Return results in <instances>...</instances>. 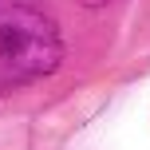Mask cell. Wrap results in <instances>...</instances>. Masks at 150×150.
Returning <instances> with one entry per match:
<instances>
[{"mask_svg": "<svg viewBox=\"0 0 150 150\" xmlns=\"http://www.w3.org/2000/svg\"><path fill=\"white\" fill-rule=\"evenodd\" d=\"M79 4H87V8H99V4H107V0H79Z\"/></svg>", "mask_w": 150, "mask_h": 150, "instance_id": "2", "label": "cell"}, {"mask_svg": "<svg viewBox=\"0 0 150 150\" xmlns=\"http://www.w3.org/2000/svg\"><path fill=\"white\" fill-rule=\"evenodd\" d=\"M63 36L36 0H0V95L28 87L59 67Z\"/></svg>", "mask_w": 150, "mask_h": 150, "instance_id": "1", "label": "cell"}]
</instances>
